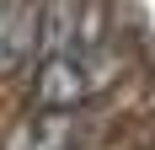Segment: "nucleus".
I'll return each instance as SVG.
<instances>
[{"instance_id": "nucleus-3", "label": "nucleus", "mask_w": 155, "mask_h": 150, "mask_svg": "<svg viewBox=\"0 0 155 150\" xmlns=\"http://www.w3.org/2000/svg\"><path fill=\"white\" fill-rule=\"evenodd\" d=\"M32 59H38V5L16 0L0 11V75H16Z\"/></svg>"}, {"instance_id": "nucleus-4", "label": "nucleus", "mask_w": 155, "mask_h": 150, "mask_svg": "<svg viewBox=\"0 0 155 150\" xmlns=\"http://www.w3.org/2000/svg\"><path fill=\"white\" fill-rule=\"evenodd\" d=\"M5 5H16V0H0V11H5Z\"/></svg>"}, {"instance_id": "nucleus-2", "label": "nucleus", "mask_w": 155, "mask_h": 150, "mask_svg": "<svg viewBox=\"0 0 155 150\" xmlns=\"http://www.w3.org/2000/svg\"><path fill=\"white\" fill-rule=\"evenodd\" d=\"M80 139H86L80 107H38L5 134L0 150H80Z\"/></svg>"}, {"instance_id": "nucleus-1", "label": "nucleus", "mask_w": 155, "mask_h": 150, "mask_svg": "<svg viewBox=\"0 0 155 150\" xmlns=\"http://www.w3.org/2000/svg\"><path fill=\"white\" fill-rule=\"evenodd\" d=\"M112 75H118V64H112L107 43L102 48H59V54H43L32 97H38V107H86L96 91L112 86Z\"/></svg>"}]
</instances>
